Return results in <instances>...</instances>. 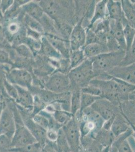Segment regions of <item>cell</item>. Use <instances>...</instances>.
Returning <instances> with one entry per match:
<instances>
[{
	"label": "cell",
	"instance_id": "obj_1",
	"mask_svg": "<svg viewBox=\"0 0 135 152\" xmlns=\"http://www.w3.org/2000/svg\"><path fill=\"white\" fill-rule=\"evenodd\" d=\"M125 51L109 52L90 59L92 63L93 69L96 78L108 74L116 67L120 66L125 56Z\"/></svg>",
	"mask_w": 135,
	"mask_h": 152
},
{
	"label": "cell",
	"instance_id": "obj_2",
	"mask_svg": "<svg viewBox=\"0 0 135 152\" xmlns=\"http://www.w3.org/2000/svg\"><path fill=\"white\" fill-rule=\"evenodd\" d=\"M68 76L70 81L71 91L74 89L81 90L96 78L92 61L90 59H86L80 66L71 69Z\"/></svg>",
	"mask_w": 135,
	"mask_h": 152
},
{
	"label": "cell",
	"instance_id": "obj_3",
	"mask_svg": "<svg viewBox=\"0 0 135 152\" xmlns=\"http://www.w3.org/2000/svg\"><path fill=\"white\" fill-rule=\"evenodd\" d=\"M89 84L96 87L101 91V97L108 99L115 105L120 106V104L124 102L123 97L120 94L118 83L114 78L110 80L94 79Z\"/></svg>",
	"mask_w": 135,
	"mask_h": 152
},
{
	"label": "cell",
	"instance_id": "obj_4",
	"mask_svg": "<svg viewBox=\"0 0 135 152\" xmlns=\"http://www.w3.org/2000/svg\"><path fill=\"white\" fill-rule=\"evenodd\" d=\"M17 105L23 123L26 127L32 134L36 142L40 143L43 147L48 142L46 138V130L36 124L32 119L31 113L26 109Z\"/></svg>",
	"mask_w": 135,
	"mask_h": 152
},
{
	"label": "cell",
	"instance_id": "obj_5",
	"mask_svg": "<svg viewBox=\"0 0 135 152\" xmlns=\"http://www.w3.org/2000/svg\"><path fill=\"white\" fill-rule=\"evenodd\" d=\"M71 152H79L81 149V133L79 123L74 117L62 127Z\"/></svg>",
	"mask_w": 135,
	"mask_h": 152
},
{
	"label": "cell",
	"instance_id": "obj_6",
	"mask_svg": "<svg viewBox=\"0 0 135 152\" xmlns=\"http://www.w3.org/2000/svg\"><path fill=\"white\" fill-rule=\"evenodd\" d=\"M46 90L56 94L71 91V83L68 75L57 72L51 75L45 84Z\"/></svg>",
	"mask_w": 135,
	"mask_h": 152
},
{
	"label": "cell",
	"instance_id": "obj_7",
	"mask_svg": "<svg viewBox=\"0 0 135 152\" xmlns=\"http://www.w3.org/2000/svg\"><path fill=\"white\" fill-rule=\"evenodd\" d=\"M16 124L15 132L12 138L11 149L25 147L37 142L30 132L24 125L23 121L17 122Z\"/></svg>",
	"mask_w": 135,
	"mask_h": 152
},
{
	"label": "cell",
	"instance_id": "obj_8",
	"mask_svg": "<svg viewBox=\"0 0 135 152\" xmlns=\"http://www.w3.org/2000/svg\"><path fill=\"white\" fill-rule=\"evenodd\" d=\"M16 124L14 115L9 105H6L0 116V135L12 139L15 132Z\"/></svg>",
	"mask_w": 135,
	"mask_h": 152
},
{
	"label": "cell",
	"instance_id": "obj_9",
	"mask_svg": "<svg viewBox=\"0 0 135 152\" xmlns=\"http://www.w3.org/2000/svg\"><path fill=\"white\" fill-rule=\"evenodd\" d=\"M105 120L111 119L121 113L120 106L113 104L106 99L101 97L91 106Z\"/></svg>",
	"mask_w": 135,
	"mask_h": 152
},
{
	"label": "cell",
	"instance_id": "obj_10",
	"mask_svg": "<svg viewBox=\"0 0 135 152\" xmlns=\"http://www.w3.org/2000/svg\"><path fill=\"white\" fill-rule=\"evenodd\" d=\"M6 78L13 85L19 86L27 89L31 88L32 78L31 74L25 69H12L6 75Z\"/></svg>",
	"mask_w": 135,
	"mask_h": 152
},
{
	"label": "cell",
	"instance_id": "obj_11",
	"mask_svg": "<svg viewBox=\"0 0 135 152\" xmlns=\"http://www.w3.org/2000/svg\"><path fill=\"white\" fill-rule=\"evenodd\" d=\"M86 28L83 26L82 21H78L72 28L69 37L71 51L82 50L86 45Z\"/></svg>",
	"mask_w": 135,
	"mask_h": 152
},
{
	"label": "cell",
	"instance_id": "obj_12",
	"mask_svg": "<svg viewBox=\"0 0 135 152\" xmlns=\"http://www.w3.org/2000/svg\"><path fill=\"white\" fill-rule=\"evenodd\" d=\"M117 78L135 85V63L128 66H118L108 74Z\"/></svg>",
	"mask_w": 135,
	"mask_h": 152
},
{
	"label": "cell",
	"instance_id": "obj_13",
	"mask_svg": "<svg viewBox=\"0 0 135 152\" xmlns=\"http://www.w3.org/2000/svg\"><path fill=\"white\" fill-rule=\"evenodd\" d=\"M107 11L109 19L120 22L123 26L128 24L127 19L125 18L121 1H108Z\"/></svg>",
	"mask_w": 135,
	"mask_h": 152
},
{
	"label": "cell",
	"instance_id": "obj_14",
	"mask_svg": "<svg viewBox=\"0 0 135 152\" xmlns=\"http://www.w3.org/2000/svg\"><path fill=\"white\" fill-rule=\"evenodd\" d=\"M15 86L18 91V97L15 101L16 104L32 112L34 103V96L27 89L17 85Z\"/></svg>",
	"mask_w": 135,
	"mask_h": 152
},
{
	"label": "cell",
	"instance_id": "obj_15",
	"mask_svg": "<svg viewBox=\"0 0 135 152\" xmlns=\"http://www.w3.org/2000/svg\"><path fill=\"white\" fill-rule=\"evenodd\" d=\"M88 28H90L95 34L99 43L106 45L107 37L110 31L109 18L97 21L92 26Z\"/></svg>",
	"mask_w": 135,
	"mask_h": 152
},
{
	"label": "cell",
	"instance_id": "obj_16",
	"mask_svg": "<svg viewBox=\"0 0 135 152\" xmlns=\"http://www.w3.org/2000/svg\"><path fill=\"white\" fill-rule=\"evenodd\" d=\"M47 35L45 37L48 41L61 55L62 57L64 58H69L71 52L70 46V44H67V42H69V41L60 38L55 35Z\"/></svg>",
	"mask_w": 135,
	"mask_h": 152
},
{
	"label": "cell",
	"instance_id": "obj_17",
	"mask_svg": "<svg viewBox=\"0 0 135 152\" xmlns=\"http://www.w3.org/2000/svg\"><path fill=\"white\" fill-rule=\"evenodd\" d=\"M131 128V125L121 112L115 116L111 125L110 131L116 138L127 132Z\"/></svg>",
	"mask_w": 135,
	"mask_h": 152
},
{
	"label": "cell",
	"instance_id": "obj_18",
	"mask_svg": "<svg viewBox=\"0 0 135 152\" xmlns=\"http://www.w3.org/2000/svg\"><path fill=\"white\" fill-rule=\"evenodd\" d=\"M110 32L113 37L118 42L122 50L125 51L126 49V45L125 42L123 26L121 23L118 21L110 19Z\"/></svg>",
	"mask_w": 135,
	"mask_h": 152
},
{
	"label": "cell",
	"instance_id": "obj_19",
	"mask_svg": "<svg viewBox=\"0 0 135 152\" xmlns=\"http://www.w3.org/2000/svg\"><path fill=\"white\" fill-rule=\"evenodd\" d=\"M83 50L86 59L92 58L103 54L109 52L106 45L98 43L85 45Z\"/></svg>",
	"mask_w": 135,
	"mask_h": 152
},
{
	"label": "cell",
	"instance_id": "obj_20",
	"mask_svg": "<svg viewBox=\"0 0 135 152\" xmlns=\"http://www.w3.org/2000/svg\"><path fill=\"white\" fill-rule=\"evenodd\" d=\"M121 112L131 125L135 126V102L128 100L121 102L120 105Z\"/></svg>",
	"mask_w": 135,
	"mask_h": 152
},
{
	"label": "cell",
	"instance_id": "obj_21",
	"mask_svg": "<svg viewBox=\"0 0 135 152\" xmlns=\"http://www.w3.org/2000/svg\"><path fill=\"white\" fill-rule=\"evenodd\" d=\"M107 0H102L96 2L92 18L91 19L88 28L92 26L97 21L108 18L107 11Z\"/></svg>",
	"mask_w": 135,
	"mask_h": 152
},
{
	"label": "cell",
	"instance_id": "obj_22",
	"mask_svg": "<svg viewBox=\"0 0 135 152\" xmlns=\"http://www.w3.org/2000/svg\"><path fill=\"white\" fill-rule=\"evenodd\" d=\"M22 8L26 13L31 18L40 22L45 13L40 4L30 2L22 6Z\"/></svg>",
	"mask_w": 135,
	"mask_h": 152
},
{
	"label": "cell",
	"instance_id": "obj_23",
	"mask_svg": "<svg viewBox=\"0 0 135 152\" xmlns=\"http://www.w3.org/2000/svg\"><path fill=\"white\" fill-rule=\"evenodd\" d=\"M40 41V50L44 55L55 60H60L63 58L61 55L56 51V49L53 46V45L50 43L46 37H41Z\"/></svg>",
	"mask_w": 135,
	"mask_h": 152
},
{
	"label": "cell",
	"instance_id": "obj_24",
	"mask_svg": "<svg viewBox=\"0 0 135 152\" xmlns=\"http://www.w3.org/2000/svg\"><path fill=\"white\" fill-rule=\"evenodd\" d=\"M115 139L116 137L110 130H107L103 128L98 132L94 138V140L103 147L111 146Z\"/></svg>",
	"mask_w": 135,
	"mask_h": 152
},
{
	"label": "cell",
	"instance_id": "obj_25",
	"mask_svg": "<svg viewBox=\"0 0 135 152\" xmlns=\"http://www.w3.org/2000/svg\"><path fill=\"white\" fill-rule=\"evenodd\" d=\"M121 3L128 24L135 29V9L133 4L129 0H121Z\"/></svg>",
	"mask_w": 135,
	"mask_h": 152
},
{
	"label": "cell",
	"instance_id": "obj_26",
	"mask_svg": "<svg viewBox=\"0 0 135 152\" xmlns=\"http://www.w3.org/2000/svg\"><path fill=\"white\" fill-rule=\"evenodd\" d=\"M69 59L70 61V70L80 66L86 59L83 49L71 51Z\"/></svg>",
	"mask_w": 135,
	"mask_h": 152
},
{
	"label": "cell",
	"instance_id": "obj_27",
	"mask_svg": "<svg viewBox=\"0 0 135 152\" xmlns=\"http://www.w3.org/2000/svg\"><path fill=\"white\" fill-rule=\"evenodd\" d=\"M53 116L56 122L62 125L63 127L67 124L74 117L73 115L70 112L64 111L62 110H56L53 114Z\"/></svg>",
	"mask_w": 135,
	"mask_h": 152
},
{
	"label": "cell",
	"instance_id": "obj_28",
	"mask_svg": "<svg viewBox=\"0 0 135 152\" xmlns=\"http://www.w3.org/2000/svg\"><path fill=\"white\" fill-rule=\"evenodd\" d=\"M58 152H69L70 151L67 138L63 128H61L58 132V136L55 142Z\"/></svg>",
	"mask_w": 135,
	"mask_h": 152
},
{
	"label": "cell",
	"instance_id": "obj_29",
	"mask_svg": "<svg viewBox=\"0 0 135 152\" xmlns=\"http://www.w3.org/2000/svg\"><path fill=\"white\" fill-rule=\"evenodd\" d=\"M71 113L74 116L81 109V91L79 89H74L71 91Z\"/></svg>",
	"mask_w": 135,
	"mask_h": 152
},
{
	"label": "cell",
	"instance_id": "obj_30",
	"mask_svg": "<svg viewBox=\"0 0 135 152\" xmlns=\"http://www.w3.org/2000/svg\"><path fill=\"white\" fill-rule=\"evenodd\" d=\"M123 34L126 45V52H127L130 50L135 39V29L129 24H126L123 26Z\"/></svg>",
	"mask_w": 135,
	"mask_h": 152
},
{
	"label": "cell",
	"instance_id": "obj_31",
	"mask_svg": "<svg viewBox=\"0 0 135 152\" xmlns=\"http://www.w3.org/2000/svg\"><path fill=\"white\" fill-rule=\"evenodd\" d=\"M101 98L100 97L91 95L89 94L82 93L81 95V109L79 111H83L84 109L90 107L94 102L98 99Z\"/></svg>",
	"mask_w": 135,
	"mask_h": 152
},
{
	"label": "cell",
	"instance_id": "obj_32",
	"mask_svg": "<svg viewBox=\"0 0 135 152\" xmlns=\"http://www.w3.org/2000/svg\"><path fill=\"white\" fill-rule=\"evenodd\" d=\"M24 18L25 23L28 26V28L35 31H38L40 34L43 32L44 28L38 21L31 18L27 14H26Z\"/></svg>",
	"mask_w": 135,
	"mask_h": 152
},
{
	"label": "cell",
	"instance_id": "obj_33",
	"mask_svg": "<svg viewBox=\"0 0 135 152\" xmlns=\"http://www.w3.org/2000/svg\"><path fill=\"white\" fill-rule=\"evenodd\" d=\"M43 145L40 143L35 142L25 147L19 148H12L9 152H41Z\"/></svg>",
	"mask_w": 135,
	"mask_h": 152
},
{
	"label": "cell",
	"instance_id": "obj_34",
	"mask_svg": "<svg viewBox=\"0 0 135 152\" xmlns=\"http://www.w3.org/2000/svg\"><path fill=\"white\" fill-rule=\"evenodd\" d=\"M134 63H135V38L130 50L125 53V57L120 66H128Z\"/></svg>",
	"mask_w": 135,
	"mask_h": 152
},
{
	"label": "cell",
	"instance_id": "obj_35",
	"mask_svg": "<svg viewBox=\"0 0 135 152\" xmlns=\"http://www.w3.org/2000/svg\"><path fill=\"white\" fill-rule=\"evenodd\" d=\"M4 89L5 90L7 95L15 101L18 97V91L15 86L13 85L5 78L4 80Z\"/></svg>",
	"mask_w": 135,
	"mask_h": 152
},
{
	"label": "cell",
	"instance_id": "obj_36",
	"mask_svg": "<svg viewBox=\"0 0 135 152\" xmlns=\"http://www.w3.org/2000/svg\"><path fill=\"white\" fill-rule=\"evenodd\" d=\"M106 45L109 52H118L123 50L110 32L107 37Z\"/></svg>",
	"mask_w": 135,
	"mask_h": 152
},
{
	"label": "cell",
	"instance_id": "obj_37",
	"mask_svg": "<svg viewBox=\"0 0 135 152\" xmlns=\"http://www.w3.org/2000/svg\"><path fill=\"white\" fill-rule=\"evenodd\" d=\"M12 148V139L5 135H0V152H9Z\"/></svg>",
	"mask_w": 135,
	"mask_h": 152
},
{
	"label": "cell",
	"instance_id": "obj_38",
	"mask_svg": "<svg viewBox=\"0 0 135 152\" xmlns=\"http://www.w3.org/2000/svg\"><path fill=\"white\" fill-rule=\"evenodd\" d=\"M15 49L16 51L18 52V53L22 57L30 58L32 56V51H31L32 50L29 48L27 45L25 44H21V45L16 46Z\"/></svg>",
	"mask_w": 135,
	"mask_h": 152
},
{
	"label": "cell",
	"instance_id": "obj_39",
	"mask_svg": "<svg viewBox=\"0 0 135 152\" xmlns=\"http://www.w3.org/2000/svg\"><path fill=\"white\" fill-rule=\"evenodd\" d=\"M81 91L82 93H85V94H89L91 95L101 97V91L96 87L94 86L93 85H91L90 84H89V85L85 87L82 88Z\"/></svg>",
	"mask_w": 135,
	"mask_h": 152
},
{
	"label": "cell",
	"instance_id": "obj_40",
	"mask_svg": "<svg viewBox=\"0 0 135 152\" xmlns=\"http://www.w3.org/2000/svg\"><path fill=\"white\" fill-rule=\"evenodd\" d=\"M11 62L10 57L5 50L0 49V64H10Z\"/></svg>",
	"mask_w": 135,
	"mask_h": 152
},
{
	"label": "cell",
	"instance_id": "obj_41",
	"mask_svg": "<svg viewBox=\"0 0 135 152\" xmlns=\"http://www.w3.org/2000/svg\"><path fill=\"white\" fill-rule=\"evenodd\" d=\"M58 131L52 129H48L46 130V138L49 142H55L58 136Z\"/></svg>",
	"mask_w": 135,
	"mask_h": 152
},
{
	"label": "cell",
	"instance_id": "obj_42",
	"mask_svg": "<svg viewBox=\"0 0 135 152\" xmlns=\"http://www.w3.org/2000/svg\"><path fill=\"white\" fill-rule=\"evenodd\" d=\"M41 152H58L55 142L48 141L43 147Z\"/></svg>",
	"mask_w": 135,
	"mask_h": 152
},
{
	"label": "cell",
	"instance_id": "obj_43",
	"mask_svg": "<svg viewBox=\"0 0 135 152\" xmlns=\"http://www.w3.org/2000/svg\"><path fill=\"white\" fill-rule=\"evenodd\" d=\"M26 34L27 35V37L32 38L35 40H40L41 39V34L40 33L30 29L29 28H27V29Z\"/></svg>",
	"mask_w": 135,
	"mask_h": 152
},
{
	"label": "cell",
	"instance_id": "obj_44",
	"mask_svg": "<svg viewBox=\"0 0 135 152\" xmlns=\"http://www.w3.org/2000/svg\"><path fill=\"white\" fill-rule=\"evenodd\" d=\"M13 1H3L1 3L0 7L3 13H5L14 3Z\"/></svg>",
	"mask_w": 135,
	"mask_h": 152
},
{
	"label": "cell",
	"instance_id": "obj_45",
	"mask_svg": "<svg viewBox=\"0 0 135 152\" xmlns=\"http://www.w3.org/2000/svg\"><path fill=\"white\" fill-rule=\"evenodd\" d=\"M8 31L11 34H16L19 31V28L16 23H11L8 26Z\"/></svg>",
	"mask_w": 135,
	"mask_h": 152
},
{
	"label": "cell",
	"instance_id": "obj_46",
	"mask_svg": "<svg viewBox=\"0 0 135 152\" xmlns=\"http://www.w3.org/2000/svg\"><path fill=\"white\" fill-rule=\"evenodd\" d=\"M5 78L6 75L4 74L3 71H2V69L0 66V89L4 88V80Z\"/></svg>",
	"mask_w": 135,
	"mask_h": 152
},
{
	"label": "cell",
	"instance_id": "obj_47",
	"mask_svg": "<svg viewBox=\"0 0 135 152\" xmlns=\"http://www.w3.org/2000/svg\"><path fill=\"white\" fill-rule=\"evenodd\" d=\"M5 38V34L3 28L1 25H0V43L3 41Z\"/></svg>",
	"mask_w": 135,
	"mask_h": 152
},
{
	"label": "cell",
	"instance_id": "obj_48",
	"mask_svg": "<svg viewBox=\"0 0 135 152\" xmlns=\"http://www.w3.org/2000/svg\"><path fill=\"white\" fill-rule=\"evenodd\" d=\"M111 146L103 147V149H101V151L100 152H110Z\"/></svg>",
	"mask_w": 135,
	"mask_h": 152
},
{
	"label": "cell",
	"instance_id": "obj_49",
	"mask_svg": "<svg viewBox=\"0 0 135 152\" xmlns=\"http://www.w3.org/2000/svg\"><path fill=\"white\" fill-rule=\"evenodd\" d=\"M110 152H118V149L116 148V147L111 145L110 150Z\"/></svg>",
	"mask_w": 135,
	"mask_h": 152
},
{
	"label": "cell",
	"instance_id": "obj_50",
	"mask_svg": "<svg viewBox=\"0 0 135 152\" xmlns=\"http://www.w3.org/2000/svg\"><path fill=\"white\" fill-rule=\"evenodd\" d=\"M131 125V128H132V130H133V136L134 137L135 139V126H133V125Z\"/></svg>",
	"mask_w": 135,
	"mask_h": 152
},
{
	"label": "cell",
	"instance_id": "obj_51",
	"mask_svg": "<svg viewBox=\"0 0 135 152\" xmlns=\"http://www.w3.org/2000/svg\"><path fill=\"white\" fill-rule=\"evenodd\" d=\"M131 1L133 3L135 4V0H132V1Z\"/></svg>",
	"mask_w": 135,
	"mask_h": 152
},
{
	"label": "cell",
	"instance_id": "obj_52",
	"mask_svg": "<svg viewBox=\"0 0 135 152\" xmlns=\"http://www.w3.org/2000/svg\"><path fill=\"white\" fill-rule=\"evenodd\" d=\"M132 4H133V5L134 7V8H135V4L133 3H132Z\"/></svg>",
	"mask_w": 135,
	"mask_h": 152
},
{
	"label": "cell",
	"instance_id": "obj_53",
	"mask_svg": "<svg viewBox=\"0 0 135 152\" xmlns=\"http://www.w3.org/2000/svg\"><path fill=\"white\" fill-rule=\"evenodd\" d=\"M134 101H135V100H134Z\"/></svg>",
	"mask_w": 135,
	"mask_h": 152
}]
</instances>
